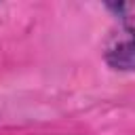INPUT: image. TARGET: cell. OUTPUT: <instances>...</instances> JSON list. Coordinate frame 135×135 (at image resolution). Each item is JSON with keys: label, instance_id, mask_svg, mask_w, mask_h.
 Segmentation results:
<instances>
[{"label": "cell", "instance_id": "obj_1", "mask_svg": "<svg viewBox=\"0 0 135 135\" xmlns=\"http://www.w3.org/2000/svg\"><path fill=\"white\" fill-rule=\"evenodd\" d=\"M105 61L114 70H135V15L124 17L105 46Z\"/></svg>", "mask_w": 135, "mask_h": 135}]
</instances>
